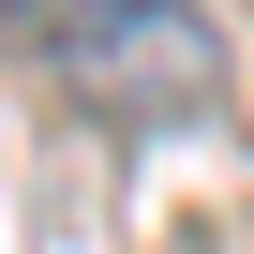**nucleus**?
<instances>
[{
    "instance_id": "obj_1",
    "label": "nucleus",
    "mask_w": 254,
    "mask_h": 254,
    "mask_svg": "<svg viewBox=\"0 0 254 254\" xmlns=\"http://www.w3.org/2000/svg\"><path fill=\"white\" fill-rule=\"evenodd\" d=\"M45 60H60V90L90 105V120H194L209 105V15L194 0H60V30H45Z\"/></svg>"
}]
</instances>
